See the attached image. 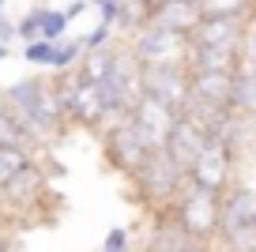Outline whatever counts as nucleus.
Returning <instances> with one entry per match:
<instances>
[{"instance_id": "f257e3e1", "label": "nucleus", "mask_w": 256, "mask_h": 252, "mask_svg": "<svg viewBox=\"0 0 256 252\" xmlns=\"http://www.w3.org/2000/svg\"><path fill=\"white\" fill-rule=\"evenodd\" d=\"M0 102L16 113L19 128L38 147H49V143L68 136V120H64V110L53 94L49 76H23L16 83H8V87L0 90Z\"/></svg>"}, {"instance_id": "f03ea898", "label": "nucleus", "mask_w": 256, "mask_h": 252, "mask_svg": "<svg viewBox=\"0 0 256 252\" xmlns=\"http://www.w3.org/2000/svg\"><path fill=\"white\" fill-rule=\"evenodd\" d=\"M124 184H128L124 196L151 218V214L174 207V200L181 196V188H184V170L166 154V150H154Z\"/></svg>"}, {"instance_id": "7ed1b4c3", "label": "nucleus", "mask_w": 256, "mask_h": 252, "mask_svg": "<svg viewBox=\"0 0 256 252\" xmlns=\"http://www.w3.org/2000/svg\"><path fill=\"white\" fill-rule=\"evenodd\" d=\"M98 147H102V162L110 166L117 177H124V181L154 154V147L144 140V132H140L128 117L106 128V132L98 136Z\"/></svg>"}, {"instance_id": "20e7f679", "label": "nucleus", "mask_w": 256, "mask_h": 252, "mask_svg": "<svg viewBox=\"0 0 256 252\" xmlns=\"http://www.w3.org/2000/svg\"><path fill=\"white\" fill-rule=\"evenodd\" d=\"M98 94H102V106H106V117L110 124L124 120L128 113L136 110L140 102V64L132 60L128 46L120 42L117 46V60H113V72L98 83Z\"/></svg>"}, {"instance_id": "39448f33", "label": "nucleus", "mask_w": 256, "mask_h": 252, "mask_svg": "<svg viewBox=\"0 0 256 252\" xmlns=\"http://www.w3.org/2000/svg\"><path fill=\"white\" fill-rule=\"evenodd\" d=\"M170 214L181 222V230L192 237V241H200V244H215L218 241V196L188 184V177H184V188H181V196L174 200Z\"/></svg>"}, {"instance_id": "423d86ee", "label": "nucleus", "mask_w": 256, "mask_h": 252, "mask_svg": "<svg viewBox=\"0 0 256 252\" xmlns=\"http://www.w3.org/2000/svg\"><path fill=\"white\" fill-rule=\"evenodd\" d=\"M238 166L241 162L222 147V143L211 140L208 147H204V154L188 166V174H184V177H188V184H196V188H204V192H211V196L222 200L226 192L241 181V177H238Z\"/></svg>"}, {"instance_id": "0eeeda50", "label": "nucleus", "mask_w": 256, "mask_h": 252, "mask_svg": "<svg viewBox=\"0 0 256 252\" xmlns=\"http://www.w3.org/2000/svg\"><path fill=\"white\" fill-rule=\"evenodd\" d=\"M124 46H128V53H132V60H136L140 68L184 64V56H188V38L170 34V30H158V26H151V23H147L144 30H136Z\"/></svg>"}, {"instance_id": "6e6552de", "label": "nucleus", "mask_w": 256, "mask_h": 252, "mask_svg": "<svg viewBox=\"0 0 256 252\" xmlns=\"http://www.w3.org/2000/svg\"><path fill=\"white\" fill-rule=\"evenodd\" d=\"M140 94L166 102L170 110L184 113L188 106V68L184 64H158V68H140Z\"/></svg>"}, {"instance_id": "1a4fd4ad", "label": "nucleus", "mask_w": 256, "mask_h": 252, "mask_svg": "<svg viewBox=\"0 0 256 252\" xmlns=\"http://www.w3.org/2000/svg\"><path fill=\"white\" fill-rule=\"evenodd\" d=\"M128 120L144 132V140L151 143L154 150H162V147H166V136L174 132V124L181 120V113L170 110L166 102H154V98L140 94V102H136V110L128 113Z\"/></svg>"}, {"instance_id": "9d476101", "label": "nucleus", "mask_w": 256, "mask_h": 252, "mask_svg": "<svg viewBox=\"0 0 256 252\" xmlns=\"http://www.w3.org/2000/svg\"><path fill=\"white\" fill-rule=\"evenodd\" d=\"M42 192H46V174H42V162H34L0 188V211H30L38 207Z\"/></svg>"}, {"instance_id": "9b49d317", "label": "nucleus", "mask_w": 256, "mask_h": 252, "mask_svg": "<svg viewBox=\"0 0 256 252\" xmlns=\"http://www.w3.org/2000/svg\"><path fill=\"white\" fill-rule=\"evenodd\" d=\"M252 23L241 19H200V26L192 30L188 46H215V49H241V42L248 38Z\"/></svg>"}, {"instance_id": "f8f14e48", "label": "nucleus", "mask_w": 256, "mask_h": 252, "mask_svg": "<svg viewBox=\"0 0 256 252\" xmlns=\"http://www.w3.org/2000/svg\"><path fill=\"white\" fill-rule=\"evenodd\" d=\"M248 222H256V188H248L245 181H238L218 200V234L248 226Z\"/></svg>"}, {"instance_id": "ddd939ff", "label": "nucleus", "mask_w": 256, "mask_h": 252, "mask_svg": "<svg viewBox=\"0 0 256 252\" xmlns=\"http://www.w3.org/2000/svg\"><path fill=\"white\" fill-rule=\"evenodd\" d=\"M208 143H211V140H208V132H200V128L192 124V120H184V117H181V120L174 124V132L166 136V147H162V150H166V154L174 158L177 166H181L184 174H188V166L204 154V147H208Z\"/></svg>"}, {"instance_id": "4468645a", "label": "nucleus", "mask_w": 256, "mask_h": 252, "mask_svg": "<svg viewBox=\"0 0 256 252\" xmlns=\"http://www.w3.org/2000/svg\"><path fill=\"white\" fill-rule=\"evenodd\" d=\"M192 244V237L181 230V222L166 211L151 214V222H147V241H144V252H184Z\"/></svg>"}, {"instance_id": "2eb2a0df", "label": "nucleus", "mask_w": 256, "mask_h": 252, "mask_svg": "<svg viewBox=\"0 0 256 252\" xmlns=\"http://www.w3.org/2000/svg\"><path fill=\"white\" fill-rule=\"evenodd\" d=\"M147 23L158 26V30L192 38V30L200 26V8H196V0H170V4H158V8L151 12Z\"/></svg>"}, {"instance_id": "dca6fc26", "label": "nucleus", "mask_w": 256, "mask_h": 252, "mask_svg": "<svg viewBox=\"0 0 256 252\" xmlns=\"http://www.w3.org/2000/svg\"><path fill=\"white\" fill-rule=\"evenodd\" d=\"M230 94H234V76L222 72H188V98L192 102H208L218 110H230Z\"/></svg>"}, {"instance_id": "f3484780", "label": "nucleus", "mask_w": 256, "mask_h": 252, "mask_svg": "<svg viewBox=\"0 0 256 252\" xmlns=\"http://www.w3.org/2000/svg\"><path fill=\"white\" fill-rule=\"evenodd\" d=\"M184 68H188V72H222V76H234V72L241 68V49L188 46V56H184Z\"/></svg>"}, {"instance_id": "a211bd4d", "label": "nucleus", "mask_w": 256, "mask_h": 252, "mask_svg": "<svg viewBox=\"0 0 256 252\" xmlns=\"http://www.w3.org/2000/svg\"><path fill=\"white\" fill-rule=\"evenodd\" d=\"M200 19H241L252 23L256 19V0H196Z\"/></svg>"}, {"instance_id": "6ab92c4d", "label": "nucleus", "mask_w": 256, "mask_h": 252, "mask_svg": "<svg viewBox=\"0 0 256 252\" xmlns=\"http://www.w3.org/2000/svg\"><path fill=\"white\" fill-rule=\"evenodd\" d=\"M117 46L120 42H113V46H106V49H94V53H83V60H80V68H76V76L83 79V83H102L106 76L113 72V60H117Z\"/></svg>"}, {"instance_id": "aec40b11", "label": "nucleus", "mask_w": 256, "mask_h": 252, "mask_svg": "<svg viewBox=\"0 0 256 252\" xmlns=\"http://www.w3.org/2000/svg\"><path fill=\"white\" fill-rule=\"evenodd\" d=\"M230 110L241 113V117H256V72L252 68H238V72H234Z\"/></svg>"}, {"instance_id": "412c9836", "label": "nucleus", "mask_w": 256, "mask_h": 252, "mask_svg": "<svg viewBox=\"0 0 256 252\" xmlns=\"http://www.w3.org/2000/svg\"><path fill=\"white\" fill-rule=\"evenodd\" d=\"M0 147H19V150H30V154H38V150H42L38 143L19 128L16 113H12L4 102H0Z\"/></svg>"}, {"instance_id": "4be33fe9", "label": "nucleus", "mask_w": 256, "mask_h": 252, "mask_svg": "<svg viewBox=\"0 0 256 252\" xmlns=\"http://www.w3.org/2000/svg\"><path fill=\"white\" fill-rule=\"evenodd\" d=\"M215 248H218V252H256V222H248V226H238V230H226V234H218Z\"/></svg>"}, {"instance_id": "5701e85b", "label": "nucleus", "mask_w": 256, "mask_h": 252, "mask_svg": "<svg viewBox=\"0 0 256 252\" xmlns=\"http://www.w3.org/2000/svg\"><path fill=\"white\" fill-rule=\"evenodd\" d=\"M26 166H34V154L30 150H19V147H0V188L12 181V177H19L26 170Z\"/></svg>"}, {"instance_id": "b1692460", "label": "nucleus", "mask_w": 256, "mask_h": 252, "mask_svg": "<svg viewBox=\"0 0 256 252\" xmlns=\"http://www.w3.org/2000/svg\"><path fill=\"white\" fill-rule=\"evenodd\" d=\"M83 60V42L80 38H60L56 42V56H53V72H68L72 76Z\"/></svg>"}, {"instance_id": "393cba45", "label": "nucleus", "mask_w": 256, "mask_h": 252, "mask_svg": "<svg viewBox=\"0 0 256 252\" xmlns=\"http://www.w3.org/2000/svg\"><path fill=\"white\" fill-rule=\"evenodd\" d=\"M53 56H56V42H26L23 46V60L34 68H53Z\"/></svg>"}, {"instance_id": "a878e982", "label": "nucleus", "mask_w": 256, "mask_h": 252, "mask_svg": "<svg viewBox=\"0 0 256 252\" xmlns=\"http://www.w3.org/2000/svg\"><path fill=\"white\" fill-rule=\"evenodd\" d=\"M68 34V19H64L60 8H46L42 16V42H60Z\"/></svg>"}, {"instance_id": "bb28decb", "label": "nucleus", "mask_w": 256, "mask_h": 252, "mask_svg": "<svg viewBox=\"0 0 256 252\" xmlns=\"http://www.w3.org/2000/svg\"><path fill=\"white\" fill-rule=\"evenodd\" d=\"M42 16H46V8H30L23 19L16 23V34H19V42H42Z\"/></svg>"}, {"instance_id": "cd10ccee", "label": "nucleus", "mask_w": 256, "mask_h": 252, "mask_svg": "<svg viewBox=\"0 0 256 252\" xmlns=\"http://www.w3.org/2000/svg\"><path fill=\"white\" fill-rule=\"evenodd\" d=\"M80 42H83V53H94V49H106V46H113V26H106V23H94L87 34H80Z\"/></svg>"}, {"instance_id": "c85d7f7f", "label": "nucleus", "mask_w": 256, "mask_h": 252, "mask_svg": "<svg viewBox=\"0 0 256 252\" xmlns=\"http://www.w3.org/2000/svg\"><path fill=\"white\" fill-rule=\"evenodd\" d=\"M132 248V230L128 226H113L102 241V252H128Z\"/></svg>"}, {"instance_id": "c756f323", "label": "nucleus", "mask_w": 256, "mask_h": 252, "mask_svg": "<svg viewBox=\"0 0 256 252\" xmlns=\"http://www.w3.org/2000/svg\"><path fill=\"white\" fill-rule=\"evenodd\" d=\"M120 4L124 0H90V8H98V23H106V26H117Z\"/></svg>"}, {"instance_id": "7c9ffc66", "label": "nucleus", "mask_w": 256, "mask_h": 252, "mask_svg": "<svg viewBox=\"0 0 256 252\" xmlns=\"http://www.w3.org/2000/svg\"><path fill=\"white\" fill-rule=\"evenodd\" d=\"M241 68H252L256 72V26L248 30V38L241 42Z\"/></svg>"}, {"instance_id": "2f4dec72", "label": "nucleus", "mask_w": 256, "mask_h": 252, "mask_svg": "<svg viewBox=\"0 0 256 252\" xmlns=\"http://www.w3.org/2000/svg\"><path fill=\"white\" fill-rule=\"evenodd\" d=\"M12 42H19V34H16V23L8 19V12L0 16V46H12Z\"/></svg>"}, {"instance_id": "473e14b6", "label": "nucleus", "mask_w": 256, "mask_h": 252, "mask_svg": "<svg viewBox=\"0 0 256 252\" xmlns=\"http://www.w3.org/2000/svg\"><path fill=\"white\" fill-rule=\"evenodd\" d=\"M87 8H90V0H72V4H68V8H60V12H64V19L72 23V19H80Z\"/></svg>"}, {"instance_id": "72a5a7b5", "label": "nucleus", "mask_w": 256, "mask_h": 252, "mask_svg": "<svg viewBox=\"0 0 256 252\" xmlns=\"http://www.w3.org/2000/svg\"><path fill=\"white\" fill-rule=\"evenodd\" d=\"M0 252H19V244L12 241V237L4 234V230H0Z\"/></svg>"}, {"instance_id": "f704fd0d", "label": "nucleus", "mask_w": 256, "mask_h": 252, "mask_svg": "<svg viewBox=\"0 0 256 252\" xmlns=\"http://www.w3.org/2000/svg\"><path fill=\"white\" fill-rule=\"evenodd\" d=\"M184 252H218V248H215V244H200V241H192Z\"/></svg>"}, {"instance_id": "c9c22d12", "label": "nucleus", "mask_w": 256, "mask_h": 252, "mask_svg": "<svg viewBox=\"0 0 256 252\" xmlns=\"http://www.w3.org/2000/svg\"><path fill=\"white\" fill-rule=\"evenodd\" d=\"M0 60H12V46H0Z\"/></svg>"}, {"instance_id": "e433bc0d", "label": "nucleus", "mask_w": 256, "mask_h": 252, "mask_svg": "<svg viewBox=\"0 0 256 252\" xmlns=\"http://www.w3.org/2000/svg\"><path fill=\"white\" fill-rule=\"evenodd\" d=\"M4 8H8V0H0V16H4Z\"/></svg>"}, {"instance_id": "4c0bfd02", "label": "nucleus", "mask_w": 256, "mask_h": 252, "mask_svg": "<svg viewBox=\"0 0 256 252\" xmlns=\"http://www.w3.org/2000/svg\"><path fill=\"white\" fill-rule=\"evenodd\" d=\"M252 26H256V19H252Z\"/></svg>"}, {"instance_id": "58836bf2", "label": "nucleus", "mask_w": 256, "mask_h": 252, "mask_svg": "<svg viewBox=\"0 0 256 252\" xmlns=\"http://www.w3.org/2000/svg\"><path fill=\"white\" fill-rule=\"evenodd\" d=\"M98 252H102V248H98Z\"/></svg>"}, {"instance_id": "ea45409f", "label": "nucleus", "mask_w": 256, "mask_h": 252, "mask_svg": "<svg viewBox=\"0 0 256 252\" xmlns=\"http://www.w3.org/2000/svg\"><path fill=\"white\" fill-rule=\"evenodd\" d=\"M252 154H256V150H252Z\"/></svg>"}]
</instances>
